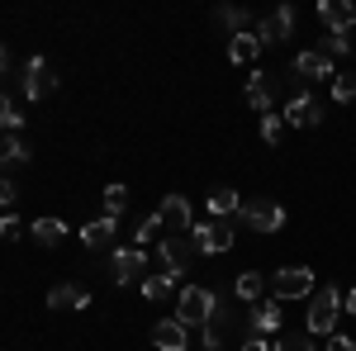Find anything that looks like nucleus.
<instances>
[{"label":"nucleus","instance_id":"obj_9","mask_svg":"<svg viewBox=\"0 0 356 351\" xmlns=\"http://www.w3.org/2000/svg\"><path fill=\"white\" fill-rule=\"evenodd\" d=\"M195 252H204V256H214V252H228L233 247V228H228V218H209V223H200L191 233Z\"/></svg>","mask_w":356,"mask_h":351},{"label":"nucleus","instance_id":"obj_5","mask_svg":"<svg viewBox=\"0 0 356 351\" xmlns=\"http://www.w3.org/2000/svg\"><path fill=\"white\" fill-rule=\"evenodd\" d=\"M195 256V243L191 238H162V243H157V261H162V275H171V280H176V285H181V275H186V261H191Z\"/></svg>","mask_w":356,"mask_h":351},{"label":"nucleus","instance_id":"obj_24","mask_svg":"<svg viewBox=\"0 0 356 351\" xmlns=\"http://www.w3.org/2000/svg\"><path fill=\"white\" fill-rule=\"evenodd\" d=\"M124 209H129V186H124V181H110V186H105V214L119 218Z\"/></svg>","mask_w":356,"mask_h":351},{"label":"nucleus","instance_id":"obj_33","mask_svg":"<svg viewBox=\"0 0 356 351\" xmlns=\"http://www.w3.org/2000/svg\"><path fill=\"white\" fill-rule=\"evenodd\" d=\"M19 233H24V223H19L15 214H5V218H0V243H15Z\"/></svg>","mask_w":356,"mask_h":351},{"label":"nucleus","instance_id":"obj_27","mask_svg":"<svg viewBox=\"0 0 356 351\" xmlns=\"http://www.w3.org/2000/svg\"><path fill=\"white\" fill-rule=\"evenodd\" d=\"M0 129H5V133H19V129H24V114H19V105H15L10 95H0Z\"/></svg>","mask_w":356,"mask_h":351},{"label":"nucleus","instance_id":"obj_26","mask_svg":"<svg viewBox=\"0 0 356 351\" xmlns=\"http://www.w3.org/2000/svg\"><path fill=\"white\" fill-rule=\"evenodd\" d=\"M356 43H352V33H323L318 38V53L323 57H342V53H352Z\"/></svg>","mask_w":356,"mask_h":351},{"label":"nucleus","instance_id":"obj_28","mask_svg":"<svg viewBox=\"0 0 356 351\" xmlns=\"http://www.w3.org/2000/svg\"><path fill=\"white\" fill-rule=\"evenodd\" d=\"M271 351H318V342L309 337V332H280V342Z\"/></svg>","mask_w":356,"mask_h":351},{"label":"nucleus","instance_id":"obj_30","mask_svg":"<svg viewBox=\"0 0 356 351\" xmlns=\"http://www.w3.org/2000/svg\"><path fill=\"white\" fill-rule=\"evenodd\" d=\"M219 24H228L233 33H247L252 15H247V10H238V5H223V10H219Z\"/></svg>","mask_w":356,"mask_h":351},{"label":"nucleus","instance_id":"obj_32","mask_svg":"<svg viewBox=\"0 0 356 351\" xmlns=\"http://www.w3.org/2000/svg\"><path fill=\"white\" fill-rule=\"evenodd\" d=\"M157 233H162V218H157V214H147V218H143V223H138V228H134V238H138V247L147 243V238H157Z\"/></svg>","mask_w":356,"mask_h":351},{"label":"nucleus","instance_id":"obj_31","mask_svg":"<svg viewBox=\"0 0 356 351\" xmlns=\"http://www.w3.org/2000/svg\"><path fill=\"white\" fill-rule=\"evenodd\" d=\"M280 129H285V119H280V114H261V138H266V142H280Z\"/></svg>","mask_w":356,"mask_h":351},{"label":"nucleus","instance_id":"obj_38","mask_svg":"<svg viewBox=\"0 0 356 351\" xmlns=\"http://www.w3.org/2000/svg\"><path fill=\"white\" fill-rule=\"evenodd\" d=\"M5 72H10V53L0 48V76H5Z\"/></svg>","mask_w":356,"mask_h":351},{"label":"nucleus","instance_id":"obj_2","mask_svg":"<svg viewBox=\"0 0 356 351\" xmlns=\"http://www.w3.org/2000/svg\"><path fill=\"white\" fill-rule=\"evenodd\" d=\"M214 313H219V299H214V290H204V285H186L176 295V318L186 327H209Z\"/></svg>","mask_w":356,"mask_h":351},{"label":"nucleus","instance_id":"obj_7","mask_svg":"<svg viewBox=\"0 0 356 351\" xmlns=\"http://www.w3.org/2000/svg\"><path fill=\"white\" fill-rule=\"evenodd\" d=\"M290 33H295V10H290V5L271 10V15L257 24V38H261V48H280V43H290Z\"/></svg>","mask_w":356,"mask_h":351},{"label":"nucleus","instance_id":"obj_13","mask_svg":"<svg viewBox=\"0 0 356 351\" xmlns=\"http://www.w3.org/2000/svg\"><path fill=\"white\" fill-rule=\"evenodd\" d=\"M318 19L328 24V33H352L356 28V5H347V0H318Z\"/></svg>","mask_w":356,"mask_h":351},{"label":"nucleus","instance_id":"obj_8","mask_svg":"<svg viewBox=\"0 0 356 351\" xmlns=\"http://www.w3.org/2000/svg\"><path fill=\"white\" fill-rule=\"evenodd\" d=\"M53 90H57L53 62H48V57H29V67H24V95H29V100H48Z\"/></svg>","mask_w":356,"mask_h":351},{"label":"nucleus","instance_id":"obj_37","mask_svg":"<svg viewBox=\"0 0 356 351\" xmlns=\"http://www.w3.org/2000/svg\"><path fill=\"white\" fill-rule=\"evenodd\" d=\"M342 309H347V313H352V318H356V285H352V290H347V295H342Z\"/></svg>","mask_w":356,"mask_h":351},{"label":"nucleus","instance_id":"obj_19","mask_svg":"<svg viewBox=\"0 0 356 351\" xmlns=\"http://www.w3.org/2000/svg\"><path fill=\"white\" fill-rule=\"evenodd\" d=\"M280 323H285V304H257L252 309V332H261V337H271V332H280Z\"/></svg>","mask_w":356,"mask_h":351},{"label":"nucleus","instance_id":"obj_6","mask_svg":"<svg viewBox=\"0 0 356 351\" xmlns=\"http://www.w3.org/2000/svg\"><path fill=\"white\" fill-rule=\"evenodd\" d=\"M238 214H243V223H247V228H257V233H275V228H285V204H275V199H247Z\"/></svg>","mask_w":356,"mask_h":351},{"label":"nucleus","instance_id":"obj_29","mask_svg":"<svg viewBox=\"0 0 356 351\" xmlns=\"http://www.w3.org/2000/svg\"><path fill=\"white\" fill-rule=\"evenodd\" d=\"M332 100H342V105L356 100V72H337L332 76Z\"/></svg>","mask_w":356,"mask_h":351},{"label":"nucleus","instance_id":"obj_23","mask_svg":"<svg viewBox=\"0 0 356 351\" xmlns=\"http://www.w3.org/2000/svg\"><path fill=\"white\" fill-rule=\"evenodd\" d=\"M233 290H238V299H243V304H261V295H266V275H257V270H243Z\"/></svg>","mask_w":356,"mask_h":351},{"label":"nucleus","instance_id":"obj_36","mask_svg":"<svg viewBox=\"0 0 356 351\" xmlns=\"http://www.w3.org/2000/svg\"><path fill=\"white\" fill-rule=\"evenodd\" d=\"M328 351H356V337H342V332H332V337H328Z\"/></svg>","mask_w":356,"mask_h":351},{"label":"nucleus","instance_id":"obj_20","mask_svg":"<svg viewBox=\"0 0 356 351\" xmlns=\"http://www.w3.org/2000/svg\"><path fill=\"white\" fill-rule=\"evenodd\" d=\"M29 233H33V243L57 247L62 238H67V223H62V218H33V223H29Z\"/></svg>","mask_w":356,"mask_h":351},{"label":"nucleus","instance_id":"obj_1","mask_svg":"<svg viewBox=\"0 0 356 351\" xmlns=\"http://www.w3.org/2000/svg\"><path fill=\"white\" fill-rule=\"evenodd\" d=\"M337 318H342V290H337V285H318V290L309 295L304 332H309V337H332V332H337Z\"/></svg>","mask_w":356,"mask_h":351},{"label":"nucleus","instance_id":"obj_35","mask_svg":"<svg viewBox=\"0 0 356 351\" xmlns=\"http://www.w3.org/2000/svg\"><path fill=\"white\" fill-rule=\"evenodd\" d=\"M15 195H19V190H15V181H10V176H0V204H5V209L15 204Z\"/></svg>","mask_w":356,"mask_h":351},{"label":"nucleus","instance_id":"obj_18","mask_svg":"<svg viewBox=\"0 0 356 351\" xmlns=\"http://www.w3.org/2000/svg\"><path fill=\"white\" fill-rule=\"evenodd\" d=\"M261 53H266V48H261L257 28H247V33H233V38H228V57H233L238 67H243V62H257Z\"/></svg>","mask_w":356,"mask_h":351},{"label":"nucleus","instance_id":"obj_11","mask_svg":"<svg viewBox=\"0 0 356 351\" xmlns=\"http://www.w3.org/2000/svg\"><path fill=\"white\" fill-rule=\"evenodd\" d=\"M143 266H147V252L143 247H119L110 261V280L114 285H134V280H143Z\"/></svg>","mask_w":356,"mask_h":351},{"label":"nucleus","instance_id":"obj_34","mask_svg":"<svg viewBox=\"0 0 356 351\" xmlns=\"http://www.w3.org/2000/svg\"><path fill=\"white\" fill-rule=\"evenodd\" d=\"M238 351H271V342H266L261 332H247V342H243Z\"/></svg>","mask_w":356,"mask_h":351},{"label":"nucleus","instance_id":"obj_4","mask_svg":"<svg viewBox=\"0 0 356 351\" xmlns=\"http://www.w3.org/2000/svg\"><path fill=\"white\" fill-rule=\"evenodd\" d=\"M157 218H162L166 238H191L195 233V214H191V199L186 195H166L162 204H157Z\"/></svg>","mask_w":356,"mask_h":351},{"label":"nucleus","instance_id":"obj_3","mask_svg":"<svg viewBox=\"0 0 356 351\" xmlns=\"http://www.w3.org/2000/svg\"><path fill=\"white\" fill-rule=\"evenodd\" d=\"M266 285H271V299H275V304L309 299L314 290H318V285H314V270H309V266H280L271 280H266Z\"/></svg>","mask_w":356,"mask_h":351},{"label":"nucleus","instance_id":"obj_21","mask_svg":"<svg viewBox=\"0 0 356 351\" xmlns=\"http://www.w3.org/2000/svg\"><path fill=\"white\" fill-rule=\"evenodd\" d=\"M238 209H243L238 190H228V186L209 190V218H228V214H238Z\"/></svg>","mask_w":356,"mask_h":351},{"label":"nucleus","instance_id":"obj_12","mask_svg":"<svg viewBox=\"0 0 356 351\" xmlns=\"http://www.w3.org/2000/svg\"><path fill=\"white\" fill-rule=\"evenodd\" d=\"M295 76H300V81H332L337 67H332V57H323L318 48H309V53L295 57Z\"/></svg>","mask_w":356,"mask_h":351},{"label":"nucleus","instance_id":"obj_22","mask_svg":"<svg viewBox=\"0 0 356 351\" xmlns=\"http://www.w3.org/2000/svg\"><path fill=\"white\" fill-rule=\"evenodd\" d=\"M24 162H29L24 138H19V133H5V138H0V171H5V166H24Z\"/></svg>","mask_w":356,"mask_h":351},{"label":"nucleus","instance_id":"obj_10","mask_svg":"<svg viewBox=\"0 0 356 351\" xmlns=\"http://www.w3.org/2000/svg\"><path fill=\"white\" fill-rule=\"evenodd\" d=\"M280 119H285V124H295V129H314V124L323 119V105H318V95L300 90V95H290V100H285Z\"/></svg>","mask_w":356,"mask_h":351},{"label":"nucleus","instance_id":"obj_17","mask_svg":"<svg viewBox=\"0 0 356 351\" xmlns=\"http://www.w3.org/2000/svg\"><path fill=\"white\" fill-rule=\"evenodd\" d=\"M48 304H53V309H90L95 299L86 295L81 285H72V280H62V285H53V290H48Z\"/></svg>","mask_w":356,"mask_h":351},{"label":"nucleus","instance_id":"obj_15","mask_svg":"<svg viewBox=\"0 0 356 351\" xmlns=\"http://www.w3.org/2000/svg\"><path fill=\"white\" fill-rule=\"evenodd\" d=\"M247 105L257 109V114H271V72H261V67H257V72H252V76H247Z\"/></svg>","mask_w":356,"mask_h":351},{"label":"nucleus","instance_id":"obj_14","mask_svg":"<svg viewBox=\"0 0 356 351\" xmlns=\"http://www.w3.org/2000/svg\"><path fill=\"white\" fill-rule=\"evenodd\" d=\"M152 347H157V351H186V347H191L186 323H181V318H162V323H152Z\"/></svg>","mask_w":356,"mask_h":351},{"label":"nucleus","instance_id":"obj_16","mask_svg":"<svg viewBox=\"0 0 356 351\" xmlns=\"http://www.w3.org/2000/svg\"><path fill=\"white\" fill-rule=\"evenodd\" d=\"M114 228H119V218H110V214L90 218V223L81 228V243H86V252H95V247H110V243H114Z\"/></svg>","mask_w":356,"mask_h":351},{"label":"nucleus","instance_id":"obj_25","mask_svg":"<svg viewBox=\"0 0 356 351\" xmlns=\"http://www.w3.org/2000/svg\"><path fill=\"white\" fill-rule=\"evenodd\" d=\"M171 290H176V280L162 275V270H157V275H143V299H152V304H157V299H166Z\"/></svg>","mask_w":356,"mask_h":351}]
</instances>
